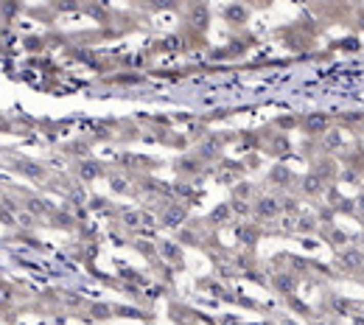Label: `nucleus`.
<instances>
[{
    "instance_id": "f257e3e1",
    "label": "nucleus",
    "mask_w": 364,
    "mask_h": 325,
    "mask_svg": "<svg viewBox=\"0 0 364 325\" xmlns=\"http://www.w3.org/2000/svg\"><path fill=\"white\" fill-rule=\"evenodd\" d=\"M207 17H210V14H207L205 6H194V11H190V23H194L196 28H205L207 26Z\"/></svg>"
},
{
    "instance_id": "f03ea898",
    "label": "nucleus",
    "mask_w": 364,
    "mask_h": 325,
    "mask_svg": "<svg viewBox=\"0 0 364 325\" xmlns=\"http://www.w3.org/2000/svg\"><path fill=\"white\" fill-rule=\"evenodd\" d=\"M306 129H311V132H322V129H328V118L325 115H311L306 121Z\"/></svg>"
},
{
    "instance_id": "7ed1b4c3",
    "label": "nucleus",
    "mask_w": 364,
    "mask_h": 325,
    "mask_svg": "<svg viewBox=\"0 0 364 325\" xmlns=\"http://www.w3.org/2000/svg\"><path fill=\"white\" fill-rule=\"evenodd\" d=\"M258 213L261 216H274L277 213V202H274V199H264V202L258 205Z\"/></svg>"
},
{
    "instance_id": "20e7f679",
    "label": "nucleus",
    "mask_w": 364,
    "mask_h": 325,
    "mask_svg": "<svg viewBox=\"0 0 364 325\" xmlns=\"http://www.w3.org/2000/svg\"><path fill=\"white\" fill-rule=\"evenodd\" d=\"M227 17H230V20H244L247 14H244V9H230V11H227Z\"/></svg>"
},
{
    "instance_id": "39448f33",
    "label": "nucleus",
    "mask_w": 364,
    "mask_h": 325,
    "mask_svg": "<svg viewBox=\"0 0 364 325\" xmlns=\"http://www.w3.org/2000/svg\"><path fill=\"white\" fill-rule=\"evenodd\" d=\"M81 174H84V177H95V174H98V168L87 163V165H81Z\"/></svg>"
}]
</instances>
